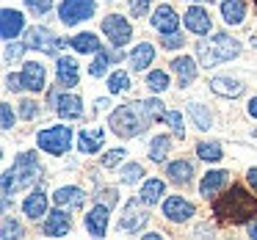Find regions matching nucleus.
I'll return each mask as SVG.
<instances>
[{
    "label": "nucleus",
    "instance_id": "nucleus-1",
    "mask_svg": "<svg viewBox=\"0 0 257 240\" xmlns=\"http://www.w3.org/2000/svg\"><path fill=\"white\" fill-rule=\"evenodd\" d=\"M166 105L161 100H147V102H127L111 111L108 116V127L119 135V138H136L141 135L150 124L155 122H166Z\"/></svg>",
    "mask_w": 257,
    "mask_h": 240
},
{
    "label": "nucleus",
    "instance_id": "nucleus-2",
    "mask_svg": "<svg viewBox=\"0 0 257 240\" xmlns=\"http://www.w3.org/2000/svg\"><path fill=\"white\" fill-rule=\"evenodd\" d=\"M213 212L221 223H249L257 218V199L243 185H232L213 201Z\"/></svg>",
    "mask_w": 257,
    "mask_h": 240
},
{
    "label": "nucleus",
    "instance_id": "nucleus-3",
    "mask_svg": "<svg viewBox=\"0 0 257 240\" xmlns=\"http://www.w3.org/2000/svg\"><path fill=\"white\" fill-rule=\"evenodd\" d=\"M238 53H240V45L229 34H213L210 39L196 42V58H199L202 67H210V69L224 61H232Z\"/></svg>",
    "mask_w": 257,
    "mask_h": 240
},
{
    "label": "nucleus",
    "instance_id": "nucleus-4",
    "mask_svg": "<svg viewBox=\"0 0 257 240\" xmlns=\"http://www.w3.org/2000/svg\"><path fill=\"white\" fill-rule=\"evenodd\" d=\"M36 146H39L42 152H50V155H64V152H69V146H72V127L56 124V127L39 130Z\"/></svg>",
    "mask_w": 257,
    "mask_h": 240
},
{
    "label": "nucleus",
    "instance_id": "nucleus-5",
    "mask_svg": "<svg viewBox=\"0 0 257 240\" xmlns=\"http://www.w3.org/2000/svg\"><path fill=\"white\" fill-rule=\"evenodd\" d=\"M39 174H42V166H39L36 152H20V155L14 157L12 177H14V185H17V188H31V185L39 179Z\"/></svg>",
    "mask_w": 257,
    "mask_h": 240
},
{
    "label": "nucleus",
    "instance_id": "nucleus-6",
    "mask_svg": "<svg viewBox=\"0 0 257 240\" xmlns=\"http://www.w3.org/2000/svg\"><path fill=\"white\" fill-rule=\"evenodd\" d=\"M94 12H97L94 0H64L61 6H58V20L64 25H78V23L91 20Z\"/></svg>",
    "mask_w": 257,
    "mask_h": 240
},
{
    "label": "nucleus",
    "instance_id": "nucleus-7",
    "mask_svg": "<svg viewBox=\"0 0 257 240\" xmlns=\"http://www.w3.org/2000/svg\"><path fill=\"white\" fill-rule=\"evenodd\" d=\"M147 207L150 204H144L141 199L124 201V212H122V218H119V229H122V232H139V229L150 221Z\"/></svg>",
    "mask_w": 257,
    "mask_h": 240
},
{
    "label": "nucleus",
    "instance_id": "nucleus-8",
    "mask_svg": "<svg viewBox=\"0 0 257 240\" xmlns=\"http://www.w3.org/2000/svg\"><path fill=\"white\" fill-rule=\"evenodd\" d=\"M25 45H28L31 50L47 53V56H56V53L61 50L67 42H64V39H56V36H53L47 28H31L28 34H25Z\"/></svg>",
    "mask_w": 257,
    "mask_h": 240
},
{
    "label": "nucleus",
    "instance_id": "nucleus-9",
    "mask_svg": "<svg viewBox=\"0 0 257 240\" xmlns=\"http://www.w3.org/2000/svg\"><path fill=\"white\" fill-rule=\"evenodd\" d=\"M102 34L108 36V42L113 47H124L130 42V36H133V25L124 17H119V14H111V17L102 20Z\"/></svg>",
    "mask_w": 257,
    "mask_h": 240
},
{
    "label": "nucleus",
    "instance_id": "nucleus-10",
    "mask_svg": "<svg viewBox=\"0 0 257 240\" xmlns=\"http://www.w3.org/2000/svg\"><path fill=\"white\" fill-rule=\"evenodd\" d=\"M194 204H191L188 199H183V196H169L166 201H163V215L169 218V221L174 223H185L194 218Z\"/></svg>",
    "mask_w": 257,
    "mask_h": 240
},
{
    "label": "nucleus",
    "instance_id": "nucleus-11",
    "mask_svg": "<svg viewBox=\"0 0 257 240\" xmlns=\"http://www.w3.org/2000/svg\"><path fill=\"white\" fill-rule=\"evenodd\" d=\"M199 67L202 64H196L191 56H177L172 61V72L177 75V83H180V89H188L191 83L196 80V75H199Z\"/></svg>",
    "mask_w": 257,
    "mask_h": 240
},
{
    "label": "nucleus",
    "instance_id": "nucleus-12",
    "mask_svg": "<svg viewBox=\"0 0 257 240\" xmlns=\"http://www.w3.org/2000/svg\"><path fill=\"white\" fill-rule=\"evenodd\" d=\"M53 201H56V207H61V210H80V207L86 204V190L75 188V185H64V188H58L56 193H53Z\"/></svg>",
    "mask_w": 257,
    "mask_h": 240
},
{
    "label": "nucleus",
    "instance_id": "nucleus-13",
    "mask_svg": "<svg viewBox=\"0 0 257 240\" xmlns=\"http://www.w3.org/2000/svg\"><path fill=\"white\" fill-rule=\"evenodd\" d=\"M0 17H3V20H0V23H3V28H0L3 42H14L25 31V14L17 12V9H3Z\"/></svg>",
    "mask_w": 257,
    "mask_h": 240
},
{
    "label": "nucleus",
    "instance_id": "nucleus-14",
    "mask_svg": "<svg viewBox=\"0 0 257 240\" xmlns=\"http://www.w3.org/2000/svg\"><path fill=\"white\" fill-rule=\"evenodd\" d=\"M53 102H56V111L61 119H80L83 116V100L78 94H72V91L53 97Z\"/></svg>",
    "mask_w": 257,
    "mask_h": 240
},
{
    "label": "nucleus",
    "instance_id": "nucleus-15",
    "mask_svg": "<svg viewBox=\"0 0 257 240\" xmlns=\"http://www.w3.org/2000/svg\"><path fill=\"white\" fill-rule=\"evenodd\" d=\"M56 78H58V86H64V89H72V86H78L80 69H78V64H75V58L58 56V61H56Z\"/></svg>",
    "mask_w": 257,
    "mask_h": 240
},
{
    "label": "nucleus",
    "instance_id": "nucleus-16",
    "mask_svg": "<svg viewBox=\"0 0 257 240\" xmlns=\"http://www.w3.org/2000/svg\"><path fill=\"white\" fill-rule=\"evenodd\" d=\"M183 20H185V31H188V34H196V36L210 34V14L202 6H191Z\"/></svg>",
    "mask_w": 257,
    "mask_h": 240
},
{
    "label": "nucleus",
    "instance_id": "nucleus-17",
    "mask_svg": "<svg viewBox=\"0 0 257 240\" xmlns=\"http://www.w3.org/2000/svg\"><path fill=\"white\" fill-rule=\"evenodd\" d=\"M45 83H47V72H45V67H42L39 61H25L23 64V86L28 91H42L45 89Z\"/></svg>",
    "mask_w": 257,
    "mask_h": 240
},
{
    "label": "nucleus",
    "instance_id": "nucleus-18",
    "mask_svg": "<svg viewBox=\"0 0 257 240\" xmlns=\"http://www.w3.org/2000/svg\"><path fill=\"white\" fill-rule=\"evenodd\" d=\"M69 229H72V223H69L67 210H61V207H56V210L45 218V223H42V232L50 234V237H61V234L69 232Z\"/></svg>",
    "mask_w": 257,
    "mask_h": 240
},
{
    "label": "nucleus",
    "instance_id": "nucleus-19",
    "mask_svg": "<svg viewBox=\"0 0 257 240\" xmlns=\"http://www.w3.org/2000/svg\"><path fill=\"white\" fill-rule=\"evenodd\" d=\"M227 179H229V171H224V168H213V171H207L205 177H202L199 193L205 196V199H213V196L227 185Z\"/></svg>",
    "mask_w": 257,
    "mask_h": 240
},
{
    "label": "nucleus",
    "instance_id": "nucleus-20",
    "mask_svg": "<svg viewBox=\"0 0 257 240\" xmlns=\"http://www.w3.org/2000/svg\"><path fill=\"white\" fill-rule=\"evenodd\" d=\"M102 144H105V130H102V127L80 130V135H78V152H83V155H94V152L102 149Z\"/></svg>",
    "mask_w": 257,
    "mask_h": 240
},
{
    "label": "nucleus",
    "instance_id": "nucleus-21",
    "mask_svg": "<svg viewBox=\"0 0 257 240\" xmlns=\"http://www.w3.org/2000/svg\"><path fill=\"white\" fill-rule=\"evenodd\" d=\"M177 12H174L172 6H158L155 9V14H152V20H150V25L155 31H161V34H174L177 31Z\"/></svg>",
    "mask_w": 257,
    "mask_h": 240
},
{
    "label": "nucleus",
    "instance_id": "nucleus-22",
    "mask_svg": "<svg viewBox=\"0 0 257 240\" xmlns=\"http://www.w3.org/2000/svg\"><path fill=\"white\" fill-rule=\"evenodd\" d=\"M108 212H111V207L100 204V201H97L94 210H89V215H86V229H89V234L102 237V234L108 232Z\"/></svg>",
    "mask_w": 257,
    "mask_h": 240
},
{
    "label": "nucleus",
    "instance_id": "nucleus-23",
    "mask_svg": "<svg viewBox=\"0 0 257 240\" xmlns=\"http://www.w3.org/2000/svg\"><path fill=\"white\" fill-rule=\"evenodd\" d=\"M23 212L28 218H45L47 215V196H45V190L42 188H36V190H31L28 196H25V201H23Z\"/></svg>",
    "mask_w": 257,
    "mask_h": 240
},
{
    "label": "nucleus",
    "instance_id": "nucleus-24",
    "mask_svg": "<svg viewBox=\"0 0 257 240\" xmlns=\"http://www.w3.org/2000/svg\"><path fill=\"white\" fill-rule=\"evenodd\" d=\"M127 61H130V69H136V72H144V69L150 67L152 61H155V47H152L150 42H141V45H136L133 50H130Z\"/></svg>",
    "mask_w": 257,
    "mask_h": 240
},
{
    "label": "nucleus",
    "instance_id": "nucleus-25",
    "mask_svg": "<svg viewBox=\"0 0 257 240\" xmlns=\"http://www.w3.org/2000/svg\"><path fill=\"white\" fill-rule=\"evenodd\" d=\"M210 91L213 94H218V97H227V100H235V97H240L243 94V86L238 83V80H232V78H210Z\"/></svg>",
    "mask_w": 257,
    "mask_h": 240
},
{
    "label": "nucleus",
    "instance_id": "nucleus-26",
    "mask_svg": "<svg viewBox=\"0 0 257 240\" xmlns=\"http://www.w3.org/2000/svg\"><path fill=\"white\" fill-rule=\"evenodd\" d=\"M166 177H169V182H174V185H188L191 177H194V166H191L188 160H172L166 166Z\"/></svg>",
    "mask_w": 257,
    "mask_h": 240
},
{
    "label": "nucleus",
    "instance_id": "nucleus-27",
    "mask_svg": "<svg viewBox=\"0 0 257 240\" xmlns=\"http://www.w3.org/2000/svg\"><path fill=\"white\" fill-rule=\"evenodd\" d=\"M221 17L227 25H240L246 20V3L243 0H221Z\"/></svg>",
    "mask_w": 257,
    "mask_h": 240
},
{
    "label": "nucleus",
    "instance_id": "nucleus-28",
    "mask_svg": "<svg viewBox=\"0 0 257 240\" xmlns=\"http://www.w3.org/2000/svg\"><path fill=\"white\" fill-rule=\"evenodd\" d=\"M163 196H166V185H163V179H147V182L141 185L139 199L144 201V204H158Z\"/></svg>",
    "mask_w": 257,
    "mask_h": 240
},
{
    "label": "nucleus",
    "instance_id": "nucleus-29",
    "mask_svg": "<svg viewBox=\"0 0 257 240\" xmlns=\"http://www.w3.org/2000/svg\"><path fill=\"white\" fill-rule=\"evenodd\" d=\"M69 45H72V50L75 53H100L102 50V45H100V39H97L94 34H78V36H72L69 39Z\"/></svg>",
    "mask_w": 257,
    "mask_h": 240
},
{
    "label": "nucleus",
    "instance_id": "nucleus-30",
    "mask_svg": "<svg viewBox=\"0 0 257 240\" xmlns=\"http://www.w3.org/2000/svg\"><path fill=\"white\" fill-rule=\"evenodd\" d=\"M150 160L155 163H163L166 160V155L172 152V141H169V135H155V138L150 141Z\"/></svg>",
    "mask_w": 257,
    "mask_h": 240
},
{
    "label": "nucleus",
    "instance_id": "nucleus-31",
    "mask_svg": "<svg viewBox=\"0 0 257 240\" xmlns=\"http://www.w3.org/2000/svg\"><path fill=\"white\" fill-rule=\"evenodd\" d=\"M196 155H199V160L216 163L224 157V152H221V144H218V141H202V144H196Z\"/></svg>",
    "mask_w": 257,
    "mask_h": 240
},
{
    "label": "nucleus",
    "instance_id": "nucleus-32",
    "mask_svg": "<svg viewBox=\"0 0 257 240\" xmlns=\"http://www.w3.org/2000/svg\"><path fill=\"white\" fill-rule=\"evenodd\" d=\"M188 116L194 119L196 130H210V124H213V116H210V111H207L205 105H199V102H194V105H188Z\"/></svg>",
    "mask_w": 257,
    "mask_h": 240
},
{
    "label": "nucleus",
    "instance_id": "nucleus-33",
    "mask_svg": "<svg viewBox=\"0 0 257 240\" xmlns=\"http://www.w3.org/2000/svg\"><path fill=\"white\" fill-rule=\"evenodd\" d=\"M147 89L152 91V94H161V91L169 89V75L163 72V69H152L150 75H147Z\"/></svg>",
    "mask_w": 257,
    "mask_h": 240
},
{
    "label": "nucleus",
    "instance_id": "nucleus-34",
    "mask_svg": "<svg viewBox=\"0 0 257 240\" xmlns=\"http://www.w3.org/2000/svg\"><path fill=\"white\" fill-rule=\"evenodd\" d=\"M108 67H111V53L100 50V53H94V61H91V67H89V75L91 78H102V75L108 72Z\"/></svg>",
    "mask_w": 257,
    "mask_h": 240
},
{
    "label": "nucleus",
    "instance_id": "nucleus-35",
    "mask_svg": "<svg viewBox=\"0 0 257 240\" xmlns=\"http://www.w3.org/2000/svg\"><path fill=\"white\" fill-rule=\"evenodd\" d=\"M130 89V75L124 72V69H116V72L108 78V91L111 94H122V91Z\"/></svg>",
    "mask_w": 257,
    "mask_h": 240
},
{
    "label": "nucleus",
    "instance_id": "nucleus-36",
    "mask_svg": "<svg viewBox=\"0 0 257 240\" xmlns=\"http://www.w3.org/2000/svg\"><path fill=\"white\" fill-rule=\"evenodd\" d=\"M141 177H144V168H141L139 163H124V166H122V171H119V179H122L124 185L139 182Z\"/></svg>",
    "mask_w": 257,
    "mask_h": 240
},
{
    "label": "nucleus",
    "instance_id": "nucleus-37",
    "mask_svg": "<svg viewBox=\"0 0 257 240\" xmlns=\"http://www.w3.org/2000/svg\"><path fill=\"white\" fill-rule=\"evenodd\" d=\"M0 237L3 240H14V237H23V226H20V221H14V218H3V229H0Z\"/></svg>",
    "mask_w": 257,
    "mask_h": 240
},
{
    "label": "nucleus",
    "instance_id": "nucleus-38",
    "mask_svg": "<svg viewBox=\"0 0 257 240\" xmlns=\"http://www.w3.org/2000/svg\"><path fill=\"white\" fill-rule=\"evenodd\" d=\"M166 124H169V127H172V133L177 135V138H183V135H185V127H183V116H180L177 111H169V113H166Z\"/></svg>",
    "mask_w": 257,
    "mask_h": 240
},
{
    "label": "nucleus",
    "instance_id": "nucleus-39",
    "mask_svg": "<svg viewBox=\"0 0 257 240\" xmlns=\"http://www.w3.org/2000/svg\"><path fill=\"white\" fill-rule=\"evenodd\" d=\"M25 6H28L31 14L42 17V14H47V12L53 9V0H25Z\"/></svg>",
    "mask_w": 257,
    "mask_h": 240
},
{
    "label": "nucleus",
    "instance_id": "nucleus-40",
    "mask_svg": "<svg viewBox=\"0 0 257 240\" xmlns=\"http://www.w3.org/2000/svg\"><path fill=\"white\" fill-rule=\"evenodd\" d=\"M122 160H124V149H122V146H116V149H111V152L102 155V168H113L116 163H122Z\"/></svg>",
    "mask_w": 257,
    "mask_h": 240
},
{
    "label": "nucleus",
    "instance_id": "nucleus-41",
    "mask_svg": "<svg viewBox=\"0 0 257 240\" xmlns=\"http://www.w3.org/2000/svg\"><path fill=\"white\" fill-rule=\"evenodd\" d=\"M161 45L166 47V50H180V47L185 45V39H183V34H163V39H161Z\"/></svg>",
    "mask_w": 257,
    "mask_h": 240
},
{
    "label": "nucleus",
    "instance_id": "nucleus-42",
    "mask_svg": "<svg viewBox=\"0 0 257 240\" xmlns=\"http://www.w3.org/2000/svg\"><path fill=\"white\" fill-rule=\"evenodd\" d=\"M36 113H39V105H36L34 100H23V102H20V119L31 122V119H36Z\"/></svg>",
    "mask_w": 257,
    "mask_h": 240
},
{
    "label": "nucleus",
    "instance_id": "nucleus-43",
    "mask_svg": "<svg viewBox=\"0 0 257 240\" xmlns=\"http://www.w3.org/2000/svg\"><path fill=\"white\" fill-rule=\"evenodd\" d=\"M94 199L100 201V204H105V207H113L116 204V188H100Z\"/></svg>",
    "mask_w": 257,
    "mask_h": 240
},
{
    "label": "nucleus",
    "instance_id": "nucleus-44",
    "mask_svg": "<svg viewBox=\"0 0 257 240\" xmlns=\"http://www.w3.org/2000/svg\"><path fill=\"white\" fill-rule=\"evenodd\" d=\"M150 6H152V0H130V14L133 17H147Z\"/></svg>",
    "mask_w": 257,
    "mask_h": 240
},
{
    "label": "nucleus",
    "instance_id": "nucleus-45",
    "mask_svg": "<svg viewBox=\"0 0 257 240\" xmlns=\"http://www.w3.org/2000/svg\"><path fill=\"white\" fill-rule=\"evenodd\" d=\"M25 47H28L25 42H23V45H14V42H9V45H6V61H17V58L25 53Z\"/></svg>",
    "mask_w": 257,
    "mask_h": 240
},
{
    "label": "nucleus",
    "instance_id": "nucleus-46",
    "mask_svg": "<svg viewBox=\"0 0 257 240\" xmlns=\"http://www.w3.org/2000/svg\"><path fill=\"white\" fill-rule=\"evenodd\" d=\"M0 113H3V130H12L14 127V111H12V105H9V102H3V105H0Z\"/></svg>",
    "mask_w": 257,
    "mask_h": 240
},
{
    "label": "nucleus",
    "instance_id": "nucleus-47",
    "mask_svg": "<svg viewBox=\"0 0 257 240\" xmlns=\"http://www.w3.org/2000/svg\"><path fill=\"white\" fill-rule=\"evenodd\" d=\"M6 89L9 91H23V75H6Z\"/></svg>",
    "mask_w": 257,
    "mask_h": 240
},
{
    "label": "nucleus",
    "instance_id": "nucleus-48",
    "mask_svg": "<svg viewBox=\"0 0 257 240\" xmlns=\"http://www.w3.org/2000/svg\"><path fill=\"white\" fill-rule=\"evenodd\" d=\"M246 182H249V188L257 193V166H254V168H249V174H246Z\"/></svg>",
    "mask_w": 257,
    "mask_h": 240
},
{
    "label": "nucleus",
    "instance_id": "nucleus-49",
    "mask_svg": "<svg viewBox=\"0 0 257 240\" xmlns=\"http://www.w3.org/2000/svg\"><path fill=\"white\" fill-rule=\"evenodd\" d=\"M246 111H249L251 119H257V97H251V100H249V108H246Z\"/></svg>",
    "mask_w": 257,
    "mask_h": 240
},
{
    "label": "nucleus",
    "instance_id": "nucleus-50",
    "mask_svg": "<svg viewBox=\"0 0 257 240\" xmlns=\"http://www.w3.org/2000/svg\"><path fill=\"white\" fill-rule=\"evenodd\" d=\"M246 229H249V234H251V237L257 240V218H251V221L246 223Z\"/></svg>",
    "mask_w": 257,
    "mask_h": 240
},
{
    "label": "nucleus",
    "instance_id": "nucleus-51",
    "mask_svg": "<svg viewBox=\"0 0 257 240\" xmlns=\"http://www.w3.org/2000/svg\"><path fill=\"white\" fill-rule=\"evenodd\" d=\"M144 240H161V232H147Z\"/></svg>",
    "mask_w": 257,
    "mask_h": 240
},
{
    "label": "nucleus",
    "instance_id": "nucleus-52",
    "mask_svg": "<svg viewBox=\"0 0 257 240\" xmlns=\"http://www.w3.org/2000/svg\"><path fill=\"white\" fill-rule=\"evenodd\" d=\"M251 45H254V47H257V36H254V39H251Z\"/></svg>",
    "mask_w": 257,
    "mask_h": 240
},
{
    "label": "nucleus",
    "instance_id": "nucleus-53",
    "mask_svg": "<svg viewBox=\"0 0 257 240\" xmlns=\"http://www.w3.org/2000/svg\"><path fill=\"white\" fill-rule=\"evenodd\" d=\"M188 3H199V0H188Z\"/></svg>",
    "mask_w": 257,
    "mask_h": 240
},
{
    "label": "nucleus",
    "instance_id": "nucleus-54",
    "mask_svg": "<svg viewBox=\"0 0 257 240\" xmlns=\"http://www.w3.org/2000/svg\"><path fill=\"white\" fill-rule=\"evenodd\" d=\"M254 6H257V0H254Z\"/></svg>",
    "mask_w": 257,
    "mask_h": 240
}]
</instances>
